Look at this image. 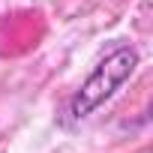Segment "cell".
Here are the masks:
<instances>
[{
  "instance_id": "1",
  "label": "cell",
  "mask_w": 153,
  "mask_h": 153,
  "mask_svg": "<svg viewBox=\"0 0 153 153\" xmlns=\"http://www.w3.org/2000/svg\"><path fill=\"white\" fill-rule=\"evenodd\" d=\"M138 66V51L132 45H120L114 48L108 57H102L93 72L81 81V87L72 93L69 105H66V123L84 120L87 114H93L105 99H111L123 81H129V75Z\"/></svg>"
}]
</instances>
